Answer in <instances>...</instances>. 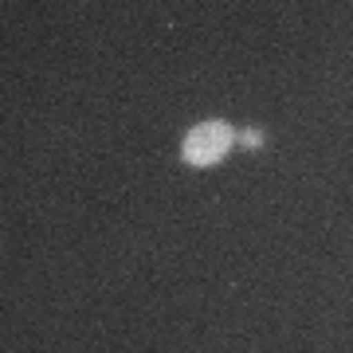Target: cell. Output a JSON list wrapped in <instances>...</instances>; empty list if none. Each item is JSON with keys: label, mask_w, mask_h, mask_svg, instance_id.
Segmentation results:
<instances>
[{"label": "cell", "mask_w": 353, "mask_h": 353, "mask_svg": "<svg viewBox=\"0 0 353 353\" xmlns=\"http://www.w3.org/2000/svg\"><path fill=\"white\" fill-rule=\"evenodd\" d=\"M232 141H236V130L228 122H201L185 138V161L196 165V169H208V165H216L232 150Z\"/></svg>", "instance_id": "cell-1"}, {"label": "cell", "mask_w": 353, "mask_h": 353, "mask_svg": "<svg viewBox=\"0 0 353 353\" xmlns=\"http://www.w3.org/2000/svg\"><path fill=\"white\" fill-rule=\"evenodd\" d=\"M240 145H248V150H259V145H263V134H259V130H243V134H240Z\"/></svg>", "instance_id": "cell-2"}]
</instances>
